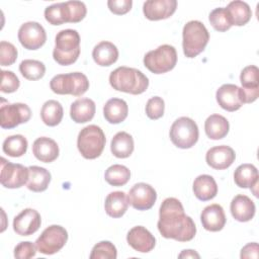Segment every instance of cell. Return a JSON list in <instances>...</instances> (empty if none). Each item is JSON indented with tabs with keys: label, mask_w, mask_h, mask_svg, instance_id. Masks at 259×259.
<instances>
[{
	"label": "cell",
	"mask_w": 259,
	"mask_h": 259,
	"mask_svg": "<svg viewBox=\"0 0 259 259\" xmlns=\"http://www.w3.org/2000/svg\"><path fill=\"white\" fill-rule=\"evenodd\" d=\"M157 227L162 237L178 242H188L196 234L193 220L185 214L182 203L175 197H168L161 203Z\"/></svg>",
	"instance_id": "6da1fadb"
},
{
	"label": "cell",
	"mask_w": 259,
	"mask_h": 259,
	"mask_svg": "<svg viewBox=\"0 0 259 259\" xmlns=\"http://www.w3.org/2000/svg\"><path fill=\"white\" fill-rule=\"evenodd\" d=\"M109 83L117 91L138 95L148 89L149 79L136 68L121 66L110 73Z\"/></svg>",
	"instance_id": "7a4b0ae2"
},
{
	"label": "cell",
	"mask_w": 259,
	"mask_h": 259,
	"mask_svg": "<svg viewBox=\"0 0 259 259\" xmlns=\"http://www.w3.org/2000/svg\"><path fill=\"white\" fill-rule=\"evenodd\" d=\"M80 55V35L75 29H63L55 37L54 60L62 66L74 64Z\"/></svg>",
	"instance_id": "3957f363"
},
{
	"label": "cell",
	"mask_w": 259,
	"mask_h": 259,
	"mask_svg": "<svg viewBox=\"0 0 259 259\" xmlns=\"http://www.w3.org/2000/svg\"><path fill=\"white\" fill-rule=\"evenodd\" d=\"M209 40V33L204 24L198 20H190L182 30V48L185 57L195 58L204 51Z\"/></svg>",
	"instance_id": "277c9868"
},
{
	"label": "cell",
	"mask_w": 259,
	"mask_h": 259,
	"mask_svg": "<svg viewBox=\"0 0 259 259\" xmlns=\"http://www.w3.org/2000/svg\"><path fill=\"white\" fill-rule=\"evenodd\" d=\"M106 143L103 131L95 124H89L83 127L77 139V147L80 154L85 159H96L104 149Z\"/></svg>",
	"instance_id": "5b68a950"
},
{
	"label": "cell",
	"mask_w": 259,
	"mask_h": 259,
	"mask_svg": "<svg viewBox=\"0 0 259 259\" xmlns=\"http://www.w3.org/2000/svg\"><path fill=\"white\" fill-rule=\"evenodd\" d=\"M50 88L56 94L81 96L89 89V81L81 72L58 74L52 78Z\"/></svg>",
	"instance_id": "8992f818"
},
{
	"label": "cell",
	"mask_w": 259,
	"mask_h": 259,
	"mask_svg": "<svg viewBox=\"0 0 259 259\" xmlns=\"http://www.w3.org/2000/svg\"><path fill=\"white\" fill-rule=\"evenodd\" d=\"M177 63V52L173 46L162 45L148 52L144 57L145 67L154 74H164L171 71Z\"/></svg>",
	"instance_id": "52a82bcc"
},
{
	"label": "cell",
	"mask_w": 259,
	"mask_h": 259,
	"mask_svg": "<svg viewBox=\"0 0 259 259\" xmlns=\"http://www.w3.org/2000/svg\"><path fill=\"white\" fill-rule=\"evenodd\" d=\"M169 136L171 142L177 148L189 149L198 141V126L190 117L181 116L172 123Z\"/></svg>",
	"instance_id": "ba28073f"
},
{
	"label": "cell",
	"mask_w": 259,
	"mask_h": 259,
	"mask_svg": "<svg viewBox=\"0 0 259 259\" xmlns=\"http://www.w3.org/2000/svg\"><path fill=\"white\" fill-rule=\"evenodd\" d=\"M68 241V232L59 225H52L44 230L35 241L36 250L45 255H53L59 252Z\"/></svg>",
	"instance_id": "9c48e42d"
},
{
	"label": "cell",
	"mask_w": 259,
	"mask_h": 259,
	"mask_svg": "<svg viewBox=\"0 0 259 259\" xmlns=\"http://www.w3.org/2000/svg\"><path fill=\"white\" fill-rule=\"evenodd\" d=\"M0 125L2 128L10 130L21 123L27 122L31 117V110L25 103H7L2 100L0 106Z\"/></svg>",
	"instance_id": "30bf717a"
},
{
	"label": "cell",
	"mask_w": 259,
	"mask_h": 259,
	"mask_svg": "<svg viewBox=\"0 0 259 259\" xmlns=\"http://www.w3.org/2000/svg\"><path fill=\"white\" fill-rule=\"evenodd\" d=\"M29 175L28 167L21 164H14L1 158L0 182L5 188H19L27 183Z\"/></svg>",
	"instance_id": "8fae6325"
},
{
	"label": "cell",
	"mask_w": 259,
	"mask_h": 259,
	"mask_svg": "<svg viewBox=\"0 0 259 259\" xmlns=\"http://www.w3.org/2000/svg\"><path fill=\"white\" fill-rule=\"evenodd\" d=\"M18 40L21 46L30 51L42 47L47 40V33L41 24L36 21H27L18 29Z\"/></svg>",
	"instance_id": "7c38bea8"
},
{
	"label": "cell",
	"mask_w": 259,
	"mask_h": 259,
	"mask_svg": "<svg viewBox=\"0 0 259 259\" xmlns=\"http://www.w3.org/2000/svg\"><path fill=\"white\" fill-rule=\"evenodd\" d=\"M130 204L138 210H148L153 207L157 199L156 190L147 183L135 184L128 192Z\"/></svg>",
	"instance_id": "4fadbf2b"
},
{
	"label": "cell",
	"mask_w": 259,
	"mask_h": 259,
	"mask_svg": "<svg viewBox=\"0 0 259 259\" xmlns=\"http://www.w3.org/2000/svg\"><path fill=\"white\" fill-rule=\"evenodd\" d=\"M219 105L227 111H236L244 104V93L242 88L235 84H224L215 93Z\"/></svg>",
	"instance_id": "5bb4252c"
},
{
	"label": "cell",
	"mask_w": 259,
	"mask_h": 259,
	"mask_svg": "<svg viewBox=\"0 0 259 259\" xmlns=\"http://www.w3.org/2000/svg\"><path fill=\"white\" fill-rule=\"evenodd\" d=\"M41 218L37 210L25 208L13 220V230L17 235L30 236L40 227Z\"/></svg>",
	"instance_id": "9a60e30c"
},
{
	"label": "cell",
	"mask_w": 259,
	"mask_h": 259,
	"mask_svg": "<svg viewBox=\"0 0 259 259\" xmlns=\"http://www.w3.org/2000/svg\"><path fill=\"white\" fill-rule=\"evenodd\" d=\"M244 93V103H252L259 96V70L256 66L245 67L240 75Z\"/></svg>",
	"instance_id": "2e32d148"
},
{
	"label": "cell",
	"mask_w": 259,
	"mask_h": 259,
	"mask_svg": "<svg viewBox=\"0 0 259 259\" xmlns=\"http://www.w3.org/2000/svg\"><path fill=\"white\" fill-rule=\"evenodd\" d=\"M176 8V0H149L144 3L143 12L149 20H162L172 16Z\"/></svg>",
	"instance_id": "e0dca14e"
},
{
	"label": "cell",
	"mask_w": 259,
	"mask_h": 259,
	"mask_svg": "<svg viewBox=\"0 0 259 259\" xmlns=\"http://www.w3.org/2000/svg\"><path fill=\"white\" fill-rule=\"evenodd\" d=\"M127 244L136 251L148 253L156 245V239L152 233L143 226H136L131 229L126 235Z\"/></svg>",
	"instance_id": "ac0fdd59"
},
{
	"label": "cell",
	"mask_w": 259,
	"mask_h": 259,
	"mask_svg": "<svg viewBox=\"0 0 259 259\" xmlns=\"http://www.w3.org/2000/svg\"><path fill=\"white\" fill-rule=\"evenodd\" d=\"M235 151L226 145L210 148L205 155V161L208 166L215 170H224L229 168L235 161Z\"/></svg>",
	"instance_id": "d6986e66"
},
{
	"label": "cell",
	"mask_w": 259,
	"mask_h": 259,
	"mask_svg": "<svg viewBox=\"0 0 259 259\" xmlns=\"http://www.w3.org/2000/svg\"><path fill=\"white\" fill-rule=\"evenodd\" d=\"M202 227L209 232H219L226 225V214L224 208L218 204H209L203 208L200 214Z\"/></svg>",
	"instance_id": "ffe728a7"
},
{
	"label": "cell",
	"mask_w": 259,
	"mask_h": 259,
	"mask_svg": "<svg viewBox=\"0 0 259 259\" xmlns=\"http://www.w3.org/2000/svg\"><path fill=\"white\" fill-rule=\"evenodd\" d=\"M230 209L236 221L245 223L253 219L256 207L254 201L250 197L244 194H238L232 199Z\"/></svg>",
	"instance_id": "44dd1931"
},
{
	"label": "cell",
	"mask_w": 259,
	"mask_h": 259,
	"mask_svg": "<svg viewBox=\"0 0 259 259\" xmlns=\"http://www.w3.org/2000/svg\"><path fill=\"white\" fill-rule=\"evenodd\" d=\"M59 146L51 138L40 137L37 138L32 145V153L34 157L44 163H51L59 156Z\"/></svg>",
	"instance_id": "7402d4cb"
},
{
	"label": "cell",
	"mask_w": 259,
	"mask_h": 259,
	"mask_svg": "<svg viewBox=\"0 0 259 259\" xmlns=\"http://www.w3.org/2000/svg\"><path fill=\"white\" fill-rule=\"evenodd\" d=\"M95 102L90 98H78L70 107V116L76 123L90 121L95 114Z\"/></svg>",
	"instance_id": "603a6c76"
},
{
	"label": "cell",
	"mask_w": 259,
	"mask_h": 259,
	"mask_svg": "<svg viewBox=\"0 0 259 259\" xmlns=\"http://www.w3.org/2000/svg\"><path fill=\"white\" fill-rule=\"evenodd\" d=\"M193 193L195 197L201 201H207L215 197L218 193V185L212 176L202 174L197 176L193 181Z\"/></svg>",
	"instance_id": "cb8c5ba5"
},
{
	"label": "cell",
	"mask_w": 259,
	"mask_h": 259,
	"mask_svg": "<svg viewBox=\"0 0 259 259\" xmlns=\"http://www.w3.org/2000/svg\"><path fill=\"white\" fill-rule=\"evenodd\" d=\"M92 58L97 65L101 67H108L117 61L118 50L112 42L103 40L93 48Z\"/></svg>",
	"instance_id": "d4e9b609"
},
{
	"label": "cell",
	"mask_w": 259,
	"mask_h": 259,
	"mask_svg": "<svg viewBox=\"0 0 259 259\" xmlns=\"http://www.w3.org/2000/svg\"><path fill=\"white\" fill-rule=\"evenodd\" d=\"M130 205L128 197L123 191L110 192L104 202L105 212L114 219L122 217Z\"/></svg>",
	"instance_id": "484cf974"
},
{
	"label": "cell",
	"mask_w": 259,
	"mask_h": 259,
	"mask_svg": "<svg viewBox=\"0 0 259 259\" xmlns=\"http://www.w3.org/2000/svg\"><path fill=\"white\" fill-rule=\"evenodd\" d=\"M128 113L127 103L120 98H111L103 106L104 118L112 124L122 122Z\"/></svg>",
	"instance_id": "4316f807"
},
{
	"label": "cell",
	"mask_w": 259,
	"mask_h": 259,
	"mask_svg": "<svg viewBox=\"0 0 259 259\" xmlns=\"http://www.w3.org/2000/svg\"><path fill=\"white\" fill-rule=\"evenodd\" d=\"M29 175L26 186L33 192H42L47 190L52 176L49 170L39 166H29Z\"/></svg>",
	"instance_id": "83f0119b"
},
{
	"label": "cell",
	"mask_w": 259,
	"mask_h": 259,
	"mask_svg": "<svg viewBox=\"0 0 259 259\" xmlns=\"http://www.w3.org/2000/svg\"><path fill=\"white\" fill-rule=\"evenodd\" d=\"M134 139L126 132H118L114 135L110 143V151L116 158L124 159L134 152Z\"/></svg>",
	"instance_id": "f1b7e54d"
},
{
	"label": "cell",
	"mask_w": 259,
	"mask_h": 259,
	"mask_svg": "<svg viewBox=\"0 0 259 259\" xmlns=\"http://www.w3.org/2000/svg\"><path fill=\"white\" fill-rule=\"evenodd\" d=\"M230 130L228 119L221 114L209 115L204 122L206 136L211 140H221L225 138Z\"/></svg>",
	"instance_id": "f546056e"
},
{
	"label": "cell",
	"mask_w": 259,
	"mask_h": 259,
	"mask_svg": "<svg viewBox=\"0 0 259 259\" xmlns=\"http://www.w3.org/2000/svg\"><path fill=\"white\" fill-rule=\"evenodd\" d=\"M258 170L253 164H242L234 172V181L241 188H253L258 184Z\"/></svg>",
	"instance_id": "4dcf8cb0"
},
{
	"label": "cell",
	"mask_w": 259,
	"mask_h": 259,
	"mask_svg": "<svg viewBox=\"0 0 259 259\" xmlns=\"http://www.w3.org/2000/svg\"><path fill=\"white\" fill-rule=\"evenodd\" d=\"M233 25L237 26H243L249 22L252 16V11L248 3L240 0H235L232 1L228 4L226 7Z\"/></svg>",
	"instance_id": "1f68e13d"
},
{
	"label": "cell",
	"mask_w": 259,
	"mask_h": 259,
	"mask_svg": "<svg viewBox=\"0 0 259 259\" xmlns=\"http://www.w3.org/2000/svg\"><path fill=\"white\" fill-rule=\"evenodd\" d=\"M64 110L62 104L57 100H48L40 109V117L45 124L49 126L58 125L63 118Z\"/></svg>",
	"instance_id": "d6a6232c"
},
{
	"label": "cell",
	"mask_w": 259,
	"mask_h": 259,
	"mask_svg": "<svg viewBox=\"0 0 259 259\" xmlns=\"http://www.w3.org/2000/svg\"><path fill=\"white\" fill-rule=\"evenodd\" d=\"M27 140L22 135H13L6 138L2 145L3 152L10 157H21L27 151Z\"/></svg>",
	"instance_id": "836d02e7"
},
{
	"label": "cell",
	"mask_w": 259,
	"mask_h": 259,
	"mask_svg": "<svg viewBox=\"0 0 259 259\" xmlns=\"http://www.w3.org/2000/svg\"><path fill=\"white\" fill-rule=\"evenodd\" d=\"M104 178L105 181L112 186H123L131 178V171L123 165L114 164L106 169Z\"/></svg>",
	"instance_id": "e575fe53"
},
{
	"label": "cell",
	"mask_w": 259,
	"mask_h": 259,
	"mask_svg": "<svg viewBox=\"0 0 259 259\" xmlns=\"http://www.w3.org/2000/svg\"><path fill=\"white\" fill-rule=\"evenodd\" d=\"M21 75L30 81H36L45 76L46 66L42 62L37 60H23L19 65Z\"/></svg>",
	"instance_id": "d590c367"
},
{
	"label": "cell",
	"mask_w": 259,
	"mask_h": 259,
	"mask_svg": "<svg viewBox=\"0 0 259 259\" xmlns=\"http://www.w3.org/2000/svg\"><path fill=\"white\" fill-rule=\"evenodd\" d=\"M208 20L211 24V26L221 32L229 30L233 24L230 17V14L227 10V8L224 7H218L214 8L208 16Z\"/></svg>",
	"instance_id": "8d00e7d4"
},
{
	"label": "cell",
	"mask_w": 259,
	"mask_h": 259,
	"mask_svg": "<svg viewBox=\"0 0 259 259\" xmlns=\"http://www.w3.org/2000/svg\"><path fill=\"white\" fill-rule=\"evenodd\" d=\"M45 18L52 25H61L67 22L65 2L55 3L45 9Z\"/></svg>",
	"instance_id": "74e56055"
},
{
	"label": "cell",
	"mask_w": 259,
	"mask_h": 259,
	"mask_svg": "<svg viewBox=\"0 0 259 259\" xmlns=\"http://www.w3.org/2000/svg\"><path fill=\"white\" fill-rule=\"evenodd\" d=\"M117 257V250L115 246L109 241H101L94 245L91 250V259H115Z\"/></svg>",
	"instance_id": "f35d334b"
},
{
	"label": "cell",
	"mask_w": 259,
	"mask_h": 259,
	"mask_svg": "<svg viewBox=\"0 0 259 259\" xmlns=\"http://www.w3.org/2000/svg\"><path fill=\"white\" fill-rule=\"evenodd\" d=\"M65 6L68 22H80L86 16L87 8L86 5L81 1H67L65 2Z\"/></svg>",
	"instance_id": "ab89813d"
},
{
	"label": "cell",
	"mask_w": 259,
	"mask_h": 259,
	"mask_svg": "<svg viewBox=\"0 0 259 259\" xmlns=\"http://www.w3.org/2000/svg\"><path fill=\"white\" fill-rule=\"evenodd\" d=\"M165 110V102L159 96L151 97L146 104V114L150 119H159L163 116Z\"/></svg>",
	"instance_id": "60d3db41"
},
{
	"label": "cell",
	"mask_w": 259,
	"mask_h": 259,
	"mask_svg": "<svg viewBox=\"0 0 259 259\" xmlns=\"http://www.w3.org/2000/svg\"><path fill=\"white\" fill-rule=\"evenodd\" d=\"M17 49L9 41L0 42V64L1 66H11L17 59Z\"/></svg>",
	"instance_id": "b9f144b4"
},
{
	"label": "cell",
	"mask_w": 259,
	"mask_h": 259,
	"mask_svg": "<svg viewBox=\"0 0 259 259\" xmlns=\"http://www.w3.org/2000/svg\"><path fill=\"white\" fill-rule=\"evenodd\" d=\"M20 82L18 77L12 71H1V92L13 93L19 88Z\"/></svg>",
	"instance_id": "7bdbcfd3"
},
{
	"label": "cell",
	"mask_w": 259,
	"mask_h": 259,
	"mask_svg": "<svg viewBox=\"0 0 259 259\" xmlns=\"http://www.w3.org/2000/svg\"><path fill=\"white\" fill-rule=\"evenodd\" d=\"M36 251L35 244L29 241L20 242L14 248V257L17 259H29L35 256Z\"/></svg>",
	"instance_id": "ee69618b"
},
{
	"label": "cell",
	"mask_w": 259,
	"mask_h": 259,
	"mask_svg": "<svg viewBox=\"0 0 259 259\" xmlns=\"http://www.w3.org/2000/svg\"><path fill=\"white\" fill-rule=\"evenodd\" d=\"M107 6L109 10L116 15H122L127 13L133 6L132 0H108Z\"/></svg>",
	"instance_id": "f6af8a7d"
},
{
	"label": "cell",
	"mask_w": 259,
	"mask_h": 259,
	"mask_svg": "<svg viewBox=\"0 0 259 259\" xmlns=\"http://www.w3.org/2000/svg\"><path fill=\"white\" fill-rule=\"evenodd\" d=\"M258 244L256 242L253 243H249L246 246H244L241 250V254L240 257L243 258H255L257 259L259 254H258Z\"/></svg>",
	"instance_id": "bcb514c9"
},
{
	"label": "cell",
	"mask_w": 259,
	"mask_h": 259,
	"mask_svg": "<svg viewBox=\"0 0 259 259\" xmlns=\"http://www.w3.org/2000/svg\"><path fill=\"white\" fill-rule=\"evenodd\" d=\"M179 258H199V254H197L194 250H183L179 256Z\"/></svg>",
	"instance_id": "7dc6e473"
}]
</instances>
